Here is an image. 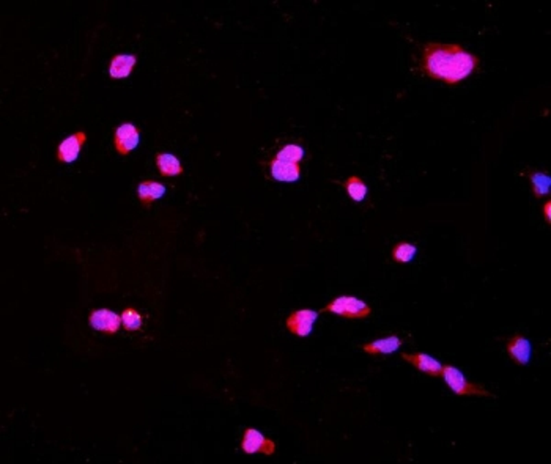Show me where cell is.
Instances as JSON below:
<instances>
[{"label":"cell","mask_w":551,"mask_h":464,"mask_svg":"<svg viewBox=\"0 0 551 464\" xmlns=\"http://www.w3.org/2000/svg\"><path fill=\"white\" fill-rule=\"evenodd\" d=\"M318 318V312H313L311 309H301L295 310L293 313L289 315L285 325L293 336L296 337H307L312 332V327L315 321Z\"/></svg>","instance_id":"5b68a950"},{"label":"cell","mask_w":551,"mask_h":464,"mask_svg":"<svg viewBox=\"0 0 551 464\" xmlns=\"http://www.w3.org/2000/svg\"><path fill=\"white\" fill-rule=\"evenodd\" d=\"M402 359L412 364L416 370L429 376H441L443 365L435 358L424 353H403Z\"/></svg>","instance_id":"ba28073f"},{"label":"cell","mask_w":551,"mask_h":464,"mask_svg":"<svg viewBox=\"0 0 551 464\" xmlns=\"http://www.w3.org/2000/svg\"><path fill=\"white\" fill-rule=\"evenodd\" d=\"M88 321L90 326H92L95 331L114 336V334H117V331L120 329L122 316H118L115 312H110L108 309H99L90 313Z\"/></svg>","instance_id":"52a82bcc"},{"label":"cell","mask_w":551,"mask_h":464,"mask_svg":"<svg viewBox=\"0 0 551 464\" xmlns=\"http://www.w3.org/2000/svg\"><path fill=\"white\" fill-rule=\"evenodd\" d=\"M323 312L339 315L347 320H365L372 313V309L367 302L354 296H339L325 305Z\"/></svg>","instance_id":"3957f363"},{"label":"cell","mask_w":551,"mask_h":464,"mask_svg":"<svg viewBox=\"0 0 551 464\" xmlns=\"http://www.w3.org/2000/svg\"><path fill=\"white\" fill-rule=\"evenodd\" d=\"M345 189L354 202H362L367 197V184L359 177H350L345 180Z\"/></svg>","instance_id":"e0dca14e"},{"label":"cell","mask_w":551,"mask_h":464,"mask_svg":"<svg viewBox=\"0 0 551 464\" xmlns=\"http://www.w3.org/2000/svg\"><path fill=\"white\" fill-rule=\"evenodd\" d=\"M156 166L162 177H178L183 173V167L180 164L177 156L171 153H157L156 155Z\"/></svg>","instance_id":"9a60e30c"},{"label":"cell","mask_w":551,"mask_h":464,"mask_svg":"<svg viewBox=\"0 0 551 464\" xmlns=\"http://www.w3.org/2000/svg\"><path fill=\"white\" fill-rule=\"evenodd\" d=\"M139 129L131 123H125L117 128L114 135V146L120 156H126L139 145Z\"/></svg>","instance_id":"8992f818"},{"label":"cell","mask_w":551,"mask_h":464,"mask_svg":"<svg viewBox=\"0 0 551 464\" xmlns=\"http://www.w3.org/2000/svg\"><path fill=\"white\" fill-rule=\"evenodd\" d=\"M137 64L136 55H125V54H118L112 59L109 65V75L114 79H125L131 75L134 65Z\"/></svg>","instance_id":"5bb4252c"},{"label":"cell","mask_w":551,"mask_h":464,"mask_svg":"<svg viewBox=\"0 0 551 464\" xmlns=\"http://www.w3.org/2000/svg\"><path fill=\"white\" fill-rule=\"evenodd\" d=\"M269 168H271V177L280 183H295L301 177L300 166L293 162L273 160L269 162Z\"/></svg>","instance_id":"7c38bea8"},{"label":"cell","mask_w":551,"mask_h":464,"mask_svg":"<svg viewBox=\"0 0 551 464\" xmlns=\"http://www.w3.org/2000/svg\"><path fill=\"white\" fill-rule=\"evenodd\" d=\"M302 157H304V150H302L301 146L296 145V144H289V145H285L284 148L278 153L276 160L300 164L302 161Z\"/></svg>","instance_id":"d6986e66"},{"label":"cell","mask_w":551,"mask_h":464,"mask_svg":"<svg viewBox=\"0 0 551 464\" xmlns=\"http://www.w3.org/2000/svg\"><path fill=\"white\" fill-rule=\"evenodd\" d=\"M166 194V186L157 181H142L137 186V197L144 206H150L155 200Z\"/></svg>","instance_id":"4fadbf2b"},{"label":"cell","mask_w":551,"mask_h":464,"mask_svg":"<svg viewBox=\"0 0 551 464\" xmlns=\"http://www.w3.org/2000/svg\"><path fill=\"white\" fill-rule=\"evenodd\" d=\"M505 348H508V353L510 356V359L519 365H526L530 364L531 354H532V347L531 342L525 338L520 334H515L514 337H510L508 343H505Z\"/></svg>","instance_id":"9c48e42d"},{"label":"cell","mask_w":551,"mask_h":464,"mask_svg":"<svg viewBox=\"0 0 551 464\" xmlns=\"http://www.w3.org/2000/svg\"><path fill=\"white\" fill-rule=\"evenodd\" d=\"M403 345V340L400 336H397V334H394V336L389 337H385V338H378V340H374L370 343H365L362 345V351L365 354H370V356H387V354H392L396 353V351L400 348Z\"/></svg>","instance_id":"8fae6325"},{"label":"cell","mask_w":551,"mask_h":464,"mask_svg":"<svg viewBox=\"0 0 551 464\" xmlns=\"http://www.w3.org/2000/svg\"><path fill=\"white\" fill-rule=\"evenodd\" d=\"M441 376L444 383L447 384V387L455 395H458V397H494L492 392H488L487 389H483L479 384L468 381L463 376V373L454 365H443Z\"/></svg>","instance_id":"7a4b0ae2"},{"label":"cell","mask_w":551,"mask_h":464,"mask_svg":"<svg viewBox=\"0 0 551 464\" xmlns=\"http://www.w3.org/2000/svg\"><path fill=\"white\" fill-rule=\"evenodd\" d=\"M550 211H551V202L550 200H547L545 202V205H543V216H545V220H547V224L550 225V222H551V218H550Z\"/></svg>","instance_id":"44dd1931"},{"label":"cell","mask_w":551,"mask_h":464,"mask_svg":"<svg viewBox=\"0 0 551 464\" xmlns=\"http://www.w3.org/2000/svg\"><path fill=\"white\" fill-rule=\"evenodd\" d=\"M531 183H532V192L536 199H542V197L548 195L551 180L547 173L543 172H531L530 173Z\"/></svg>","instance_id":"ac0fdd59"},{"label":"cell","mask_w":551,"mask_h":464,"mask_svg":"<svg viewBox=\"0 0 551 464\" xmlns=\"http://www.w3.org/2000/svg\"><path fill=\"white\" fill-rule=\"evenodd\" d=\"M122 325L125 326L126 331H139L140 326H142V316L136 309L128 307L122 313Z\"/></svg>","instance_id":"ffe728a7"},{"label":"cell","mask_w":551,"mask_h":464,"mask_svg":"<svg viewBox=\"0 0 551 464\" xmlns=\"http://www.w3.org/2000/svg\"><path fill=\"white\" fill-rule=\"evenodd\" d=\"M87 135L86 133L79 131L75 133L70 137H66L64 142H60L57 150V160L60 162H75L77 160L79 153H81L82 145L86 144Z\"/></svg>","instance_id":"30bf717a"},{"label":"cell","mask_w":551,"mask_h":464,"mask_svg":"<svg viewBox=\"0 0 551 464\" xmlns=\"http://www.w3.org/2000/svg\"><path fill=\"white\" fill-rule=\"evenodd\" d=\"M416 253H418V247L412 242H397L396 246L392 247V252H391V257L396 263H409L412 260L416 257Z\"/></svg>","instance_id":"2e32d148"},{"label":"cell","mask_w":551,"mask_h":464,"mask_svg":"<svg viewBox=\"0 0 551 464\" xmlns=\"http://www.w3.org/2000/svg\"><path fill=\"white\" fill-rule=\"evenodd\" d=\"M241 449L244 454L254 455V454H263V455H273L276 452V444L271 439H268L255 428H246L243 441H241Z\"/></svg>","instance_id":"277c9868"},{"label":"cell","mask_w":551,"mask_h":464,"mask_svg":"<svg viewBox=\"0 0 551 464\" xmlns=\"http://www.w3.org/2000/svg\"><path fill=\"white\" fill-rule=\"evenodd\" d=\"M479 65V57L458 44L429 43L420 55V70L424 75L447 86H457L468 79Z\"/></svg>","instance_id":"6da1fadb"}]
</instances>
